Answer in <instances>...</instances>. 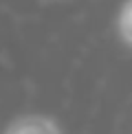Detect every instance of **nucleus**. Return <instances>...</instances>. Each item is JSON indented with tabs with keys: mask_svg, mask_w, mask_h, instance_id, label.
Returning <instances> with one entry per match:
<instances>
[{
	"mask_svg": "<svg viewBox=\"0 0 132 134\" xmlns=\"http://www.w3.org/2000/svg\"><path fill=\"white\" fill-rule=\"evenodd\" d=\"M4 134H62L59 125L55 123L51 116H42V114H26L20 116L11 123Z\"/></svg>",
	"mask_w": 132,
	"mask_h": 134,
	"instance_id": "nucleus-1",
	"label": "nucleus"
},
{
	"mask_svg": "<svg viewBox=\"0 0 132 134\" xmlns=\"http://www.w3.org/2000/svg\"><path fill=\"white\" fill-rule=\"evenodd\" d=\"M117 33L121 42L132 48V0H125L117 18Z\"/></svg>",
	"mask_w": 132,
	"mask_h": 134,
	"instance_id": "nucleus-2",
	"label": "nucleus"
}]
</instances>
